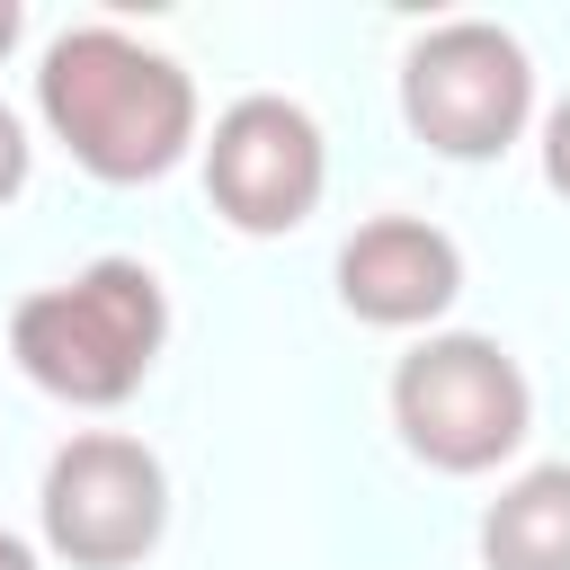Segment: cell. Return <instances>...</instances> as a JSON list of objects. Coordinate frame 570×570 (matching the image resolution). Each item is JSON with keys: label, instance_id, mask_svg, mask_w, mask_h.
<instances>
[{"label": "cell", "instance_id": "6da1fadb", "mask_svg": "<svg viewBox=\"0 0 570 570\" xmlns=\"http://www.w3.org/2000/svg\"><path fill=\"white\" fill-rule=\"evenodd\" d=\"M36 116L45 134L107 187L169 178L205 125H196V80L178 53L125 36V27H62L36 62Z\"/></svg>", "mask_w": 570, "mask_h": 570}, {"label": "cell", "instance_id": "7a4b0ae2", "mask_svg": "<svg viewBox=\"0 0 570 570\" xmlns=\"http://www.w3.org/2000/svg\"><path fill=\"white\" fill-rule=\"evenodd\" d=\"M160 347H169V294L142 258H89L80 276L36 285L9 312L18 374L71 410H125L160 365Z\"/></svg>", "mask_w": 570, "mask_h": 570}, {"label": "cell", "instance_id": "3957f363", "mask_svg": "<svg viewBox=\"0 0 570 570\" xmlns=\"http://www.w3.org/2000/svg\"><path fill=\"white\" fill-rule=\"evenodd\" d=\"M392 428L428 472H499L525 428H534V383L525 365L481 338V330H428L401 365H392Z\"/></svg>", "mask_w": 570, "mask_h": 570}, {"label": "cell", "instance_id": "277c9868", "mask_svg": "<svg viewBox=\"0 0 570 570\" xmlns=\"http://www.w3.org/2000/svg\"><path fill=\"white\" fill-rule=\"evenodd\" d=\"M534 116V62L499 18H445L401 53V125L436 160H499Z\"/></svg>", "mask_w": 570, "mask_h": 570}, {"label": "cell", "instance_id": "5b68a950", "mask_svg": "<svg viewBox=\"0 0 570 570\" xmlns=\"http://www.w3.org/2000/svg\"><path fill=\"white\" fill-rule=\"evenodd\" d=\"M36 525L71 570H134L142 552H160L169 534V472L142 436L125 428H80L53 445L45 490H36Z\"/></svg>", "mask_w": 570, "mask_h": 570}, {"label": "cell", "instance_id": "8992f818", "mask_svg": "<svg viewBox=\"0 0 570 570\" xmlns=\"http://www.w3.org/2000/svg\"><path fill=\"white\" fill-rule=\"evenodd\" d=\"M205 160V196L232 232L249 240H285L321 214V187H330V142L312 125V107L276 98V89H249L214 116V134L196 142Z\"/></svg>", "mask_w": 570, "mask_h": 570}, {"label": "cell", "instance_id": "52a82bcc", "mask_svg": "<svg viewBox=\"0 0 570 570\" xmlns=\"http://www.w3.org/2000/svg\"><path fill=\"white\" fill-rule=\"evenodd\" d=\"M463 294V249L428 214H374L338 240V303L365 330H436Z\"/></svg>", "mask_w": 570, "mask_h": 570}, {"label": "cell", "instance_id": "ba28073f", "mask_svg": "<svg viewBox=\"0 0 570 570\" xmlns=\"http://www.w3.org/2000/svg\"><path fill=\"white\" fill-rule=\"evenodd\" d=\"M481 561L490 570H570V463H525L481 508Z\"/></svg>", "mask_w": 570, "mask_h": 570}, {"label": "cell", "instance_id": "9c48e42d", "mask_svg": "<svg viewBox=\"0 0 570 570\" xmlns=\"http://www.w3.org/2000/svg\"><path fill=\"white\" fill-rule=\"evenodd\" d=\"M27 169H36V142H27V125H18V107H0V205L27 187Z\"/></svg>", "mask_w": 570, "mask_h": 570}, {"label": "cell", "instance_id": "30bf717a", "mask_svg": "<svg viewBox=\"0 0 570 570\" xmlns=\"http://www.w3.org/2000/svg\"><path fill=\"white\" fill-rule=\"evenodd\" d=\"M534 151H543V187H552V196H570V98L543 116V142H534Z\"/></svg>", "mask_w": 570, "mask_h": 570}, {"label": "cell", "instance_id": "8fae6325", "mask_svg": "<svg viewBox=\"0 0 570 570\" xmlns=\"http://www.w3.org/2000/svg\"><path fill=\"white\" fill-rule=\"evenodd\" d=\"M0 570H36V543H27V534H9V525H0Z\"/></svg>", "mask_w": 570, "mask_h": 570}, {"label": "cell", "instance_id": "7c38bea8", "mask_svg": "<svg viewBox=\"0 0 570 570\" xmlns=\"http://www.w3.org/2000/svg\"><path fill=\"white\" fill-rule=\"evenodd\" d=\"M18 36H27V9H18V0H0V62H9V45H18Z\"/></svg>", "mask_w": 570, "mask_h": 570}]
</instances>
